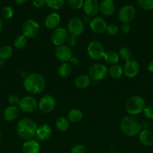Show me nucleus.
Masks as SVG:
<instances>
[{"label":"nucleus","mask_w":153,"mask_h":153,"mask_svg":"<svg viewBox=\"0 0 153 153\" xmlns=\"http://www.w3.org/2000/svg\"><path fill=\"white\" fill-rule=\"evenodd\" d=\"M37 129L38 126L36 123L29 118L20 120L16 126L18 135L24 140H28L34 137Z\"/></svg>","instance_id":"nucleus-1"},{"label":"nucleus","mask_w":153,"mask_h":153,"mask_svg":"<svg viewBox=\"0 0 153 153\" xmlns=\"http://www.w3.org/2000/svg\"><path fill=\"white\" fill-rule=\"evenodd\" d=\"M45 79L39 73H32L24 80V88L31 94H40L45 88Z\"/></svg>","instance_id":"nucleus-2"},{"label":"nucleus","mask_w":153,"mask_h":153,"mask_svg":"<svg viewBox=\"0 0 153 153\" xmlns=\"http://www.w3.org/2000/svg\"><path fill=\"white\" fill-rule=\"evenodd\" d=\"M121 130L125 135L134 136L140 132L141 124L134 117H125L120 123Z\"/></svg>","instance_id":"nucleus-3"},{"label":"nucleus","mask_w":153,"mask_h":153,"mask_svg":"<svg viewBox=\"0 0 153 153\" xmlns=\"http://www.w3.org/2000/svg\"><path fill=\"white\" fill-rule=\"evenodd\" d=\"M125 108L130 114H138L145 108V101L139 96H132L126 102Z\"/></svg>","instance_id":"nucleus-4"},{"label":"nucleus","mask_w":153,"mask_h":153,"mask_svg":"<svg viewBox=\"0 0 153 153\" xmlns=\"http://www.w3.org/2000/svg\"><path fill=\"white\" fill-rule=\"evenodd\" d=\"M136 16V9L133 5L125 4L118 10V17L122 23H129Z\"/></svg>","instance_id":"nucleus-5"},{"label":"nucleus","mask_w":153,"mask_h":153,"mask_svg":"<svg viewBox=\"0 0 153 153\" xmlns=\"http://www.w3.org/2000/svg\"><path fill=\"white\" fill-rule=\"evenodd\" d=\"M22 34L27 38H32L39 31V25L34 19H28L24 22L22 26Z\"/></svg>","instance_id":"nucleus-6"},{"label":"nucleus","mask_w":153,"mask_h":153,"mask_svg":"<svg viewBox=\"0 0 153 153\" xmlns=\"http://www.w3.org/2000/svg\"><path fill=\"white\" fill-rule=\"evenodd\" d=\"M87 50L90 58L94 60H99L104 58L106 52L103 45L98 41L91 42L88 45Z\"/></svg>","instance_id":"nucleus-7"},{"label":"nucleus","mask_w":153,"mask_h":153,"mask_svg":"<svg viewBox=\"0 0 153 153\" xmlns=\"http://www.w3.org/2000/svg\"><path fill=\"white\" fill-rule=\"evenodd\" d=\"M107 74V68L104 64H95L89 69V77L94 81L103 79Z\"/></svg>","instance_id":"nucleus-8"},{"label":"nucleus","mask_w":153,"mask_h":153,"mask_svg":"<svg viewBox=\"0 0 153 153\" xmlns=\"http://www.w3.org/2000/svg\"><path fill=\"white\" fill-rule=\"evenodd\" d=\"M68 31L71 35L77 37L84 31V22L78 17H74L68 22Z\"/></svg>","instance_id":"nucleus-9"},{"label":"nucleus","mask_w":153,"mask_h":153,"mask_svg":"<svg viewBox=\"0 0 153 153\" xmlns=\"http://www.w3.org/2000/svg\"><path fill=\"white\" fill-rule=\"evenodd\" d=\"M37 102L32 97H25L20 102V108L25 113H32L37 108Z\"/></svg>","instance_id":"nucleus-10"},{"label":"nucleus","mask_w":153,"mask_h":153,"mask_svg":"<svg viewBox=\"0 0 153 153\" xmlns=\"http://www.w3.org/2000/svg\"><path fill=\"white\" fill-rule=\"evenodd\" d=\"M56 106L55 99L50 95L44 96L39 102L38 107L40 111L47 114L52 111Z\"/></svg>","instance_id":"nucleus-11"},{"label":"nucleus","mask_w":153,"mask_h":153,"mask_svg":"<svg viewBox=\"0 0 153 153\" xmlns=\"http://www.w3.org/2000/svg\"><path fill=\"white\" fill-rule=\"evenodd\" d=\"M52 42L57 46H62L64 42L67 41L68 33L64 28H58L53 31L52 34Z\"/></svg>","instance_id":"nucleus-12"},{"label":"nucleus","mask_w":153,"mask_h":153,"mask_svg":"<svg viewBox=\"0 0 153 153\" xmlns=\"http://www.w3.org/2000/svg\"><path fill=\"white\" fill-rule=\"evenodd\" d=\"M106 22L101 17H94L90 21V28L93 32L100 34L106 30Z\"/></svg>","instance_id":"nucleus-13"},{"label":"nucleus","mask_w":153,"mask_h":153,"mask_svg":"<svg viewBox=\"0 0 153 153\" xmlns=\"http://www.w3.org/2000/svg\"><path fill=\"white\" fill-rule=\"evenodd\" d=\"M82 8L86 15L94 16L99 11V4L97 0H85Z\"/></svg>","instance_id":"nucleus-14"},{"label":"nucleus","mask_w":153,"mask_h":153,"mask_svg":"<svg viewBox=\"0 0 153 153\" xmlns=\"http://www.w3.org/2000/svg\"><path fill=\"white\" fill-rule=\"evenodd\" d=\"M140 71L139 64L134 60L126 61L124 66V74L128 78H134L138 74Z\"/></svg>","instance_id":"nucleus-15"},{"label":"nucleus","mask_w":153,"mask_h":153,"mask_svg":"<svg viewBox=\"0 0 153 153\" xmlns=\"http://www.w3.org/2000/svg\"><path fill=\"white\" fill-rule=\"evenodd\" d=\"M55 54L57 59L60 61H62V62L69 61L72 58V53L70 49L68 46H64V45L58 46L56 49Z\"/></svg>","instance_id":"nucleus-16"},{"label":"nucleus","mask_w":153,"mask_h":153,"mask_svg":"<svg viewBox=\"0 0 153 153\" xmlns=\"http://www.w3.org/2000/svg\"><path fill=\"white\" fill-rule=\"evenodd\" d=\"M115 10L116 5L113 0H103L99 4V10L104 16H111Z\"/></svg>","instance_id":"nucleus-17"},{"label":"nucleus","mask_w":153,"mask_h":153,"mask_svg":"<svg viewBox=\"0 0 153 153\" xmlns=\"http://www.w3.org/2000/svg\"><path fill=\"white\" fill-rule=\"evenodd\" d=\"M61 18L56 13H51L46 16L44 20V24L46 27L49 29H53L56 28L60 23Z\"/></svg>","instance_id":"nucleus-18"},{"label":"nucleus","mask_w":153,"mask_h":153,"mask_svg":"<svg viewBox=\"0 0 153 153\" xmlns=\"http://www.w3.org/2000/svg\"><path fill=\"white\" fill-rule=\"evenodd\" d=\"M20 111L16 106L10 105L4 109L3 112V117L7 121H13L17 118Z\"/></svg>","instance_id":"nucleus-19"},{"label":"nucleus","mask_w":153,"mask_h":153,"mask_svg":"<svg viewBox=\"0 0 153 153\" xmlns=\"http://www.w3.org/2000/svg\"><path fill=\"white\" fill-rule=\"evenodd\" d=\"M39 152H40V145L36 140H28L24 143L22 146L23 153H39Z\"/></svg>","instance_id":"nucleus-20"},{"label":"nucleus","mask_w":153,"mask_h":153,"mask_svg":"<svg viewBox=\"0 0 153 153\" xmlns=\"http://www.w3.org/2000/svg\"><path fill=\"white\" fill-rule=\"evenodd\" d=\"M51 134H52V130L50 127L47 125H43L38 128L35 136L39 140H45L49 139Z\"/></svg>","instance_id":"nucleus-21"},{"label":"nucleus","mask_w":153,"mask_h":153,"mask_svg":"<svg viewBox=\"0 0 153 153\" xmlns=\"http://www.w3.org/2000/svg\"><path fill=\"white\" fill-rule=\"evenodd\" d=\"M140 141L143 145L147 146L153 144V133L148 129H143L140 132Z\"/></svg>","instance_id":"nucleus-22"},{"label":"nucleus","mask_w":153,"mask_h":153,"mask_svg":"<svg viewBox=\"0 0 153 153\" xmlns=\"http://www.w3.org/2000/svg\"><path fill=\"white\" fill-rule=\"evenodd\" d=\"M89 85L90 79L88 76H86V75H81L78 76L75 80V85L80 89L86 88Z\"/></svg>","instance_id":"nucleus-23"},{"label":"nucleus","mask_w":153,"mask_h":153,"mask_svg":"<svg viewBox=\"0 0 153 153\" xmlns=\"http://www.w3.org/2000/svg\"><path fill=\"white\" fill-rule=\"evenodd\" d=\"M104 58L106 64H111V65H115L118 61V55L114 51H108L105 52Z\"/></svg>","instance_id":"nucleus-24"},{"label":"nucleus","mask_w":153,"mask_h":153,"mask_svg":"<svg viewBox=\"0 0 153 153\" xmlns=\"http://www.w3.org/2000/svg\"><path fill=\"white\" fill-rule=\"evenodd\" d=\"M68 117V120L70 121L73 123H77L82 119L83 115H82L81 111L78 110V109H72L69 111Z\"/></svg>","instance_id":"nucleus-25"},{"label":"nucleus","mask_w":153,"mask_h":153,"mask_svg":"<svg viewBox=\"0 0 153 153\" xmlns=\"http://www.w3.org/2000/svg\"><path fill=\"white\" fill-rule=\"evenodd\" d=\"M14 53V50L11 46H3L0 48V59L4 61L9 59L12 56Z\"/></svg>","instance_id":"nucleus-26"},{"label":"nucleus","mask_w":153,"mask_h":153,"mask_svg":"<svg viewBox=\"0 0 153 153\" xmlns=\"http://www.w3.org/2000/svg\"><path fill=\"white\" fill-rule=\"evenodd\" d=\"M58 74L61 77L67 78L71 74L72 67L71 66L67 63H64L58 67Z\"/></svg>","instance_id":"nucleus-27"},{"label":"nucleus","mask_w":153,"mask_h":153,"mask_svg":"<svg viewBox=\"0 0 153 153\" xmlns=\"http://www.w3.org/2000/svg\"><path fill=\"white\" fill-rule=\"evenodd\" d=\"M56 126L59 131H64L69 128V121L64 117H60L56 121Z\"/></svg>","instance_id":"nucleus-28"},{"label":"nucleus","mask_w":153,"mask_h":153,"mask_svg":"<svg viewBox=\"0 0 153 153\" xmlns=\"http://www.w3.org/2000/svg\"><path fill=\"white\" fill-rule=\"evenodd\" d=\"M65 0H46V4L53 10H59L64 5Z\"/></svg>","instance_id":"nucleus-29"},{"label":"nucleus","mask_w":153,"mask_h":153,"mask_svg":"<svg viewBox=\"0 0 153 153\" xmlns=\"http://www.w3.org/2000/svg\"><path fill=\"white\" fill-rule=\"evenodd\" d=\"M122 72L123 70L122 67L119 65H117V64L111 66L109 70L110 75L113 79H119L122 75Z\"/></svg>","instance_id":"nucleus-30"},{"label":"nucleus","mask_w":153,"mask_h":153,"mask_svg":"<svg viewBox=\"0 0 153 153\" xmlns=\"http://www.w3.org/2000/svg\"><path fill=\"white\" fill-rule=\"evenodd\" d=\"M27 44V37L24 35H20L15 38L14 46L16 49H23Z\"/></svg>","instance_id":"nucleus-31"},{"label":"nucleus","mask_w":153,"mask_h":153,"mask_svg":"<svg viewBox=\"0 0 153 153\" xmlns=\"http://www.w3.org/2000/svg\"><path fill=\"white\" fill-rule=\"evenodd\" d=\"M137 4L143 10H153V0H136Z\"/></svg>","instance_id":"nucleus-32"},{"label":"nucleus","mask_w":153,"mask_h":153,"mask_svg":"<svg viewBox=\"0 0 153 153\" xmlns=\"http://www.w3.org/2000/svg\"><path fill=\"white\" fill-rule=\"evenodd\" d=\"M119 55L122 60L125 61H128L131 58V52L127 47H122L119 51Z\"/></svg>","instance_id":"nucleus-33"},{"label":"nucleus","mask_w":153,"mask_h":153,"mask_svg":"<svg viewBox=\"0 0 153 153\" xmlns=\"http://www.w3.org/2000/svg\"><path fill=\"white\" fill-rule=\"evenodd\" d=\"M68 5L74 10H79L83 6V0H67Z\"/></svg>","instance_id":"nucleus-34"},{"label":"nucleus","mask_w":153,"mask_h":153,"mask_svg":"<svg viewBox=\"0 0 153 153\" xmlns=\"http://www.w3.org/2000/svg\"><path fill=\"white\" fill-rule=\"evenodd\" d=\"M14 16V10L10 6H4L2 9V16L4 19H10Z\"/></svg>","instance_id":"nucleus-35"},{"label":"nucleus","mask_w":153,"mask_h":153,"mask_svg":"<svg viewBox=\"0 0 153 153\" xmlns=\"http://www.w3.org/2000/svg\"><path fill=\"white\" fill-rule=\"evenodd\" d=\"M21 99H20V97H18L16 94H11V95L9 96L8 97V102L10 105L13 106H16L17 105L20 104V102Z\"/></svg>","instance_id":"nucleus-36"},{"label":"nucleus","mask_w":153,"mask_h":153,"mask_svg":"<svg viewBox=\"0 0 153 153\" xmlns=\"http://www.w3.org/2000/svg\"><path fill=\"white\" fill-rule=\"evenodd\" d=\"M106 31L110 36H115L118 34V28L117 25H114V24H110V25H107Z\"/></svg>","instance_id":"nucleus-37"},{"label":"nucleus","mask_w":153,"mask_h":153,"mask_svg":"<svg viewBox=\"0 0 153 153\" xmlns=\"http://www.w3.org/2000/svg\"><path fill=\"white\" fill-rule=\"evenodd\" d=\"M144 115L147 119L153 120V106H147L143 109Z\"/></svg>","instance_id":"nucleus-38"},{"label":"nucleus","mask_w":153,"mask_h":153,"mask_svg":"<svg viewBox=\"0 0 153 153\" xmlns=\"http://www.w3.org/2000/svg\"><path fill=\"white\" fill-rule=\"evenodd\" d=\"M86 150L83 145L78 144L74 146L70 150V153H86Z\"/></svg>","instance_id":"nucleus-39"},{"label":"nucleus","mask_w":153,"mask_h":153,"mask_svg":"<svg viewBox=\"0 0 153 153\" xmlns=\"http://www.w3.org/2000/svg\"><path fill=\"white\" fill-rule=\"evenodd\" d=\"M33 5L35 7H42L46 4V0H32Z\"/></svg>","instance_id":"nucleus-40"},{"label":"nucleus","mask_w":153,"mask_h":153,"mask_svg":"<svg viewBox=\"0 0 153 153\" xmlns=\"http://www.w3.org/2000/svg\"><path fill=\"white\" fill-rule=\"evenodd\" d=\"M120 29H121L122 32L123 34H128L130 31V26L128 23H122V25H121Z\"/></svg>","instance_id":"nucleus-41"},{"label":"nucleus","mask_w":153,"mask_h":153,"mask_svg":"<svg viewBox=\"0 0 153 153\" xmlns=\"http://www.w3.org/2000/svg\"><path fill=\"white\" fill-rule=\"evenodd\" d=\"M67 42H68V44L69 46H75V44L76 43V37L74 35H70V37H68Z\"/></svg>","instance_id":"nucleus-42"},{"label":"nucleus","mask_w":153,"mask_h":153,"mask_svg":"<svg viewBox=\"0 0 153 153\" xmlns=\"http://www.w3.org/2000/svg\"><path fill=\"white\" fill-rule=\"evenodd\" d=\"M70 62H71V64H74V65H76V64H78V59L76 58L73 57V58H70Z\"/></svg>","instance_id":"nucleus-43"},{"label":"nucleus","mask_w":153,"mask_h":153,"mask_svg":"<svg viewBox=\"0 0 153 153\" xmlns=\"http://www.w3.org/2000/svg\"><path fill=\"white\" fill-rule=\"evenodd\" d=\"M148 70H149V71L151 72V73H153V61H152L151 62H150L149 64H148Z\"/></svg>","instance_id":"nucleus-44"},{"label":"nucleus","mask_w":153,"mask_h":153,"mask_svg":"<svg viewBox=\"0 0 153 153\" xmlns=\"http://www.w3.org/2000/svg\"><path fill=\"white\" fill-rule=\"evenodd\" d=\"M90 20V16H87V15H85L83 17V19H82V22H88Z\"/></svg>","instance_id":"nucleus-45"},{"label":"nucleus","mask_w":153,"mask_h":153,"mask_svg":"<svg viewBox=\"0 0 153 153\" xmlns=\"http://www.w3.org/2000/svg\"><path fill=\"white\" fill-rule=\"evenodd\" d=\"M28 0H14L16 4H25Z\"/></svg>","instance_id":"nucleus-46"},{"label":"nucleus","mask_w":153,"mask_h":153,"mask_svg":"<svg viewBox=\"0 0 153 153\" xmlns=\"http://www.w3.org/2000/svg\"><path fill=\"white\" fill-rule=\"evenodd\" d=\"M21 76H22V78H24V79H26V78L28 76V74H27L26 72L22 71V73H21Z\"/></svg>","instance_id":"nucleus-47"},{"label":"nucleus","mask_w":153,"mask_h":153,"mask_svg":"<svg viewBox=\"0 0 153 153\" xmlns=\"http://www.w3.org/2000/svg\"><path fill=\"white\" fill-rule=\"evenodd\" d=\"M142 126H142L143 127V128H146V127H148L149 126V123H146V122H145V123H143L142 124Z\"/></svg>","instance_id":"nucleus-48"},{"label":"nucleus","mask_w":153,"mask_h":153,"mask_svg":"<svg viewBox=\"0 0 153 153\" xmlns=\"http://www.w3.org/2000/svg\"><path fill=\"white\" fill-rule=\"evenodd\" d=\"M2 28H3V23H2V19H0V32L2 31Z\"/></svg>","instance_id":"nucleus-49"},{"label":"nucleus","mask_w":153,"mask_h":153,"mask_svg":"<svg viewBox=\"0 0 153 153\" xmlns=\"http://www.w3.org/2000/svg\"><path fill=\"white\" fill-rule=\"evenodd\" d=\"M4 64V61L2 59H0V67H2Z\"/></svg>","instance_id":"nucleus-50"},{"label":"nucleus","mask_w":153,"mask_h":153,"mask_svg":"<svg viewBox=\"0 0 153 153\" xmlns=\"http://www.w3.org/2000/svg\"><path fill=\"white\" fill-rule=\"evenodd\" d=\"M1 137H2V133L1 131H0V140H1Z\"/></svg>","instance_id":"nucleus-51"},{"label":"nucleus","mask_w":153,"mask_h":153,"mask_svg":"<svg viewBox=\"0 0 153 153\" xmlns=\"http://www.w3.org/2000/svg\"><path fill=\"white\" fill-rule=\"evenodd\" d=\"M110 153H116V152H110Z\"/></svg>","instance_id":"nucleus-52"}]
</instances>
